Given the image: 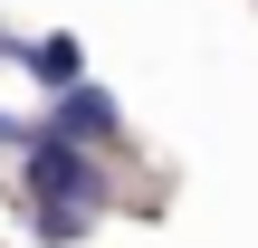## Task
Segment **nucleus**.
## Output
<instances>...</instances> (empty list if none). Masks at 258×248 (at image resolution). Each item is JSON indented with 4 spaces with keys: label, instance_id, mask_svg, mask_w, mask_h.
<instances>
[{
    "label": "nucleus",
    "instance_id": "obj_1",
    "mask_svg": "<svg viewBox=\"0 0 258 248\" xmlns=\"http://www.w3.org/2000/svg\"><path fill=\"white\" fill-rule=\"evenodd\" d=\"M19 191H29V210H105V162L38 124V143L19 153Z\"/></svg>",
    "mask_w": 258,
    "mask_h": 248
},
{
    "label": "nucleus",
    "instance_id": "obj_5",
    "mask_svg": "<svg viewBox=\"0 0 258 248\" xmlns=\"http://www.w3.org/2000/svg\"><path fill=\"white\" fill-rule=\"evenodd\" d=\"M29 143H38V124H10L0 115V153H29Z\"/></svg>",
    "mask_w": 258,
    "mask_h": 248
},
{
    "label": "nucleus",
    "instance_id": "obj_4",
    "mask_svg": "<svg viewBox=\"0 0 258 248\" xmlns=\"http://www.w3.org/2000/svg\"><path fill=\"white\" fill-rule=\"evenodd\" d=\"M86 229H96V210H38V239H48V248L86 239Z\"/></svg>",
    "mask_w": 258,
    "mask_h": 248
},
{
    "label": "nucleus",
    "instance_id": "obj_2",
    "mask_svg": "<svg viewBox=\"0 0 258 248\" xmlns=\"http://www.w3.org/2000/svg\"><path fill=\"white\" fill-rule=\"evenodd\" d=\"M48 134H57V143H115V96H105V86L48 96Z\"/></svg>",
    "mask_w": 258,
    "mask_h": 248
},
{
    "label": "nucleus",
    "instance_id": "obj_3",
    "mask_svg": "<svg viewBox=\"0 0 258 248\" xmlns=\"http://www.w3.org/2000/svg\"><path fill=\"white\" fill-rule=\"evenodd\" d=\"M19 67L48 86V96H67V86H86V48L77 38H38V48H19Z\"/></svg>",
    "mask_w": 258,
    "mask_h": 248
}]
</instances>
